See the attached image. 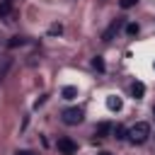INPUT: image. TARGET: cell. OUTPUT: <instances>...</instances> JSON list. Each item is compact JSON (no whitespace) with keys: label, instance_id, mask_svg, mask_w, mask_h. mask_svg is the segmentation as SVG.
I'll list each match as a JSON object with an SVG mask.
<instances>
[{"label":"cell","instance_id":"6da1fadb","mask_svg":"<svg viewBox=\"0 0 155 155\" xmlns=\"http://www.w3.org/2000/svg\"><path fill=\"white\" fill-rule=\"evenodd\" d=\"M128 138H131V143H145L150 138V124L138 121L133 128H128Z\"/></svg>","mask_w":155,"mask_h":155},{"label":"cell","instance_id":"7a4b0ae2","mask_svg":"<svg viewBox=\"0 0 155 155\" xmlns=\"http://www.w3.org/2000/svg\"><path fill=\"white\" fill-rule=\"evenodd\" d=\"M82 119H85V114H82L80 107H70V109L63 111V121H65L68 126H75V124H80Z\"/></svg>","mask_w":155,"mask_h":155},{"label":"cell","instance_id":"3957f363","mask_svg":"<svg viewBox=\"0 0 155 155\" xmlns=\"http://www.w3.org/2000/svg\"><path fill=\"white\" fill-rule=\"evenodd\" d=\"M58 150H61L63 155H75V153H78V143H75L73 138L63 136V138H58Z\"/></svg>","mask_w":155,"mask_h":155},{"label":"cell","instance_id":"277c9868","mask_svg":"<svg viewBox=\"0 0 155 155\" xmlns=\"http://www.w3.org/2000/svg\"><path fill=\"white\" fill-rule=\"evenodd\" d=\"M119 27H121V22H119V19H114V22H111V24L104 29V34H102V41H111V39H114V34L119 31Z\"/></svg>","mask_w":155,"mask_h":155},{"label":"cell","instance_id":"5b68a950","mask_svg":"<svg viewBox=\"0 0 155 155\" xmlns=\"http://www.w3.org/2000/svg\"><path fill=\"white\" fill-rule=\"evenodd\" d=\"M111 128H114V126H111L109 121H102V124H97V128H94V136H97V138H104V136H107Z\"/></svg>","mask_w":155,"mask_h":155},{"label":"cell","instance_id":"8992f818","mask_svg":"<svg viewBox=\"0 0 155 155\" xmlns=\"http://www.w3.org/2000/svg\"><path fill=\"white\" fill-rule=\"evenodd\" d=\"M61 94H63V99H75V97H78V87H73V85H65V87L61 90Z\"/></svg>","mask_w":155,"mask_h":155},{"label":"cell","instance_id":"52a82bcc","mask_svg":"<svg viewBox=\"0 0 155 155\" xmlns=\"http://www.w3.org/2000/svg\"><path fill=\"white\" fill-rule=\"evenodd\" d=\"M107 107H109L111 111H119V109H121V97H116V94L107 97Z\"/></svg>","mask_w":155,"mask_h":155},{"label":"cell","instance_id":"ba28073f","mask_svg":"<svg viewBox=\"0 0 155 155\" xmlns=\"http://www.w3.org/2000/svg\"><path fill=\"white\" fill-rule=\"evenodd\" d=\"M111 131H114V138H116V140H124V138H128V131H126V126H121V124H116Z\"/></svg>","mask_w":155,"mask_h":155},{"label":"cell","instance_id":"9c48e42d","mask_svg":"<svg viewBox=\"0 0 155 155\" xmlns=\"http://www.w3.org/2000/svg\"><path fill=\"white\" fill-rule=\"evenodd\" d=\"M131 94H133L136 99L143 97V94H145V85H143V82H133V85H131Z\"/></svg>","mask_w":155,"mask_h":155},{"label":"cell","instance_id":"30bf717a","mask_svg":"<svg viewBox=\"0 0 155 155\" xmlns=\"http://www.w3.org/2000/svg\"><path fill=\"white\" fill-rule=\"evenodd\" d=\"M24 44H27V39H24V36H12V39L7 41V46H10V48H17V46H24Z\"/></svg>","mask_w":155,"mask_h":155},{"label":"cell","instance_id":"8fae6325","mask_svg":"<svg viewBox=\"0 0 155 155\" xmlns=\"http://www.w3.org/2000/svg\"><path fill=\"white\" fill-rule=\"evenodd\" d=\"M126 34H128V36H136V34H138V24H136V22H128V24H126Z\"/></svg>","mask_w":155,"mask_h":155},{"label":"cell","instance_id":"7c38bea8","mask_svg":"<svg viewBox=\"0 0 155 155\" xmlns=\"http://www.w3.org/2000/svg\"><path fill=\"white\" fill-rule=\"evenodd\" d=\"M92 68H97V70H104V61H102V56H94V58H92Z\"/></svg>","mask_w":155,"mask_h":155},{"label":"cell","instance_id":"4fadbf2b","mask_svg":"<svg viewBox=\"0 0 155 155\" xmlns=\"http://www.w3.org/2000/svg\"><path fill=\"white\" fill-rule=\"evenodd\" d=\"M61 31H63L61 24H51V27H48V34H51V36H56V34H61Z\"/></svg>","mask_w":155,"mask_h":155},{"label":"cell","instance_id":"5bb4252c","mask_svg":"<svg viewBox=\"0 0 155 155\" xmlns=\"http://www.w3.org/2000/svg\"><path fill=\"white\" fill-rule=\"evenodd\" d=\"M7 12H10V2L5 0V2H0V17H7Z\"/></svg>","mask_w":155,"mask_h":155},{"label":"cell","instance_id":"9a60e30c","mask_svg":"<svg viewBox=\"0 0 155 155\" xmlns=\"http://www.w3.org/2000/svg\"><path fill=\"white\" fill-rule=\"evenodd\" d=\"M119 5H121L124 10H128V7H133V5H136V0H119Z\"/></svg>","mask_w":155,"mask_h":155},{"label":"cell","instance_id":"2e32d148","mask_svg":"<svg viewBox=\"0 0 155 155\" xmlns=\"http://www.w3.org/2000/svg\"><path fill=\"white\" fill-rule=\"evenodd\" d=\"M17 155H36V153H31V150H19Z\"/></svg>","mask_w":155,"mask_h":155},{"label":"cell","instance_id":"e0dca14e","mask_svg":"<svg viewBox=\"0 0 155 155\" xmlns=\"http://www.w3.org/2000/svg\"><path fill=\"white\" fill-rule=\"evenodd\" d=\"M99 155H111V153H107V150H102V153H99Z\"/></svg>","mask_w":155,"mask_h":155},{"label":"cell","instance_id":"ac0fdd59","mask_svg":"<svg viewBox=\"0 0 155 155\" xmlns=\"http://www.w3.org/2000/svg\"><path fill=\"white\" fill-rule=\"evenodd\" d=\"M153 114H155V109H153Z\"/></svg>","mask_w":155,"mask_h":155}]
</instances>
